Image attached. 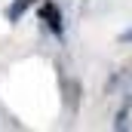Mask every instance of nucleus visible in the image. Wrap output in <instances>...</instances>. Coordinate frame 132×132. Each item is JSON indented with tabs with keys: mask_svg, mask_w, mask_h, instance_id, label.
<instances>
[{
	"mask_svg": "<svg viewBox=\"0 0 132 132\" xmlns=\"http://www.w3.org/2000/svg\"><path fill=\"white\" fill-rule=\"evenodd\" d=\"M40 19L46 22V28H49L52 34H62V31H65V25H62V12H59L55 3H43V6H40Z\"/></svg>",
	"mask_w": 132,
	"mask_h": 132,
	"instance_id": "f257e3e1",
	"label": "nucleus"
},
{
	"mask_svg": "<svg viewBox=\"0 0 132 132\" xmlns=\"http://www.w3.org/2000/svg\"><path fill=\"white\" fill-rule=\"evenodd\" d=\"M31 3H34V0H15V3H12V6L6 9V15H9V22H15V19H19V15H22V12H25V9H28Z\"/></svg>",
	"mask_w": 132,
	"mask_h": 132,
	"instance_id": "f03ea898",
	"label": "nucleus"
}]
</instances>
